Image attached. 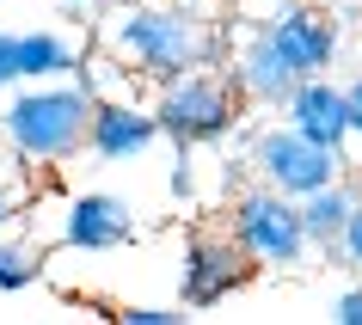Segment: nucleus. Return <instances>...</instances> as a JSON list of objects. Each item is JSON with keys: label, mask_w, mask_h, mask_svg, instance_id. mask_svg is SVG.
Here are the masks:
<instances>
[{"label": "nucleus", "mask_w": 362, "mask_h": 325, "mask_svg": "<svg viewBox=\"0 0 362 325\" xmlns=\"http://www.w3.org/2000/svg\"><path fill=\"white\" fill-rule=\"evenodd\" d=\"M160 135H166V129H160L153 105L98 98V111H93V153H98V160H135V153H148Z\"/></svg>", "instance_id": "9b49d317"}, {"label": "nucleus", "mask_w": 362, "mask_h": 325, "mask_svg": "<svg viewBox=\"0 0 362 325\" xmlns=\"http://www.w3.org/2000/svg\"><path fill=\"white\" fill-rule=\"evenodd\" d=\"M252 172L288 196H307L332 178H344V148H325L295 123H270V129L252 135Z\"/></svg>", "instance_id": "39448f33"}, {"label": "nucleus", "mask_w": 362, "mask_h": 325, "mask_svg": "<svg viewBox=\"0 0 362 325\" xmlns=\"http://www.w3.org/2000/svg\"><path fill=\"white\" fill-rule=\"evenodd\" d=\"M129 233H135V215L111 191H86L62 209V240L74 252H117V246H129Z\"/></svg>", "instance_id": "6e6552de"}, {"label": "nucleus", "mask_w": 362, "mask_h": 325, "mask_svg": "<svg viewBox=\"0 0 362 325\" xmlns=\"http://www.w3.org/2000/svg\"><path fill=\"white\" fill-rule=\"evenodd\" d=\"M19 86V56H13V31H0V93Z\"/></svg>", "instance_id": "f3484780"}, {"label": "nucleus", "mask_w": 362, "mask_h": 325, "mask_svg": "<svg viewBox=\"0 0 362 325\" xmlns=\"http://www.w3.org/2000/svg\"><path fill=\"white\" fill-rule=\"evenodd\" d=\"M111 56L129 68V74L166 86V80L191 74V68H209L221 37H215L209 19H197L191 6H172V0H129L123 13L105 31Z\"/></svg>", "instance_id": "f257e3e1"}, {"label": "nucleus", "mask_w": 362, "mask_h": 325, "mask_svg": "<svg viewBox=\"0 0 362 325\" xmlns=\"http://www.w3.org/2000/svg\"><path fill=\"white\" fill-rule=\"evenodd\" d=\"M344 93H350V123H356V135H362V80H350Z\"/></svg>", "instance_id": "6ab92c4d"}, {"label": "nucleus", "mask_w": 362, "mask_h": 325, "mask_svg": "<svg viewBox=\"0 0 362 325\" xmlns=\"http://www.w3.org/2000/svg\"><path fill=\"white\" fill-rule=\"evenodd\" d=\"M240 86L233 74H209V68H191V74H178L160 86L153 98V117H160V129L166 141L178 148H203V141H221V135L240 123Z\"/></svg>", "instance_id": "7ed1b4c3"}, {"label": "nucleus", "mask_w": 362, "mask_h": 325, "mask_svg": "<svg viewBox=\"0 0 362 325\" xmlns=\"http://www.w3.org/2000/svg\"><path fill=\"white\" fill-rule=\"evenodd\" d=\"M283 117L295 123V129H307L313 141H325V148H344V141L356 135V123H350V93L332 86L325 74H307L301 86L288 93Z\"/></svg>", "instance_id": "9d476101"}, {"label": "nucleus", "mask_w": 362, "mask_h": 325, "mask_svg": "<svg viewBox=\"0 0 362 325\" xmlns=\"http://www.w3.org/2000/svg\"><path fill=\"white\" fill-rule=\"evenodd\" d=\"M338 325H362V288L338 295Z\"/></svg>", "instance_id": "a211bd4d"}, {"label": "nucleus", "mask_w": 362, "mask_h": 325, "mask_svg": "<svg viewBox=\"0 0 362 325\" xmlns=\"http://www.w3.org/2000/svg\"><path fill=\"white\" fill-rule=\"evenodd\" d=\"M6 221H13V191L0 184V233H6Z\"/></svg>", "instance_id": "aec40b11"}, {"label": "nucleus", "mask_w": 362, "mask_h": 325, "mask_svg": "<svg viewBox=\"0 0 362 325\" xmlns=\"http://www.w3.org/2000/svg\"><path fill=\"white\" fill-rule=\"evenodd\" d=\"M62 6H105V0H62Z\"/></svg>", "instance_id": "412c9836"}, {"label": "nucleus", "mask_w": 362, "mask_h": 325, "mask_svg": "<svg viewBox=\"0 0 362 325\" xmlns=\"http://www.w3.org/2000/svg\"><path fill=\"white\" fill-rule=\"evenodd\" d=\"M0 141H6V135H0Z\"/></svg>", "instance_id": "4be33fe9"}, {"label": "nucleus", "mask_w": 362, "mask_h": 325, "mask_svg": "<svg viewBox=\"0 0 362 325\" xmlns=\"http://www.w3.org/2000/svg\"><path fill=\"white\" fill-rule=\"evenodd\" d=\"M338 258L350 270H362V203H356V215H350V228H344V240H338Z\"/></svg>", "instance_id": "dca6fc26"}, {"label": "nucleus", "mask_w": 362, "mask_h": 325, "mask_svg": "<svg viewBox=\"0 0 362 325\" xmlns=\"http://www.w3.org/2000/svg\"><path fill=\"white\" fill-rule=\"evenodd\" d=\"M37 276H43L37 246H25V240H6V233H0V295H19V288H31Z\"/></svg>", "instance_id": "4468645a"}, {"label": "nucleus", "mask_w": 362, "mask_h": 325, "mask_svg": "<svg viewBox=\"0 0 362 325\" xmlns=\"http://www.w3.org/2000/svg\"><path fill=\"white\" fill-rule=\"evenodd\" d=\"M13 56H19V80H62L80 68V49L62 31H13Z\"/></svg>", "instance_id": "ddd939ff"}, {"label": "nucleus", "mask_w": 362, "mask_h": 325, "mask_svg": "<svg viewBox=\"0 0 362 325\" xmlns=\"http://www.w3.org/2000/svg\"><path fill=\"white\" fill-rule=\"evenodd\" d=\"M356 184H344V178H332V184H320V191L301 196V215H307V233H313V246L320 252H338L344 228H350V215H356Z\"/></svg>", "instance_id": "f8f14e48"}, {"label": "nucleus", "mask_w": 362, "mask_h": 325, "mask_svg": "<svg viewBox=\"0 0 362 325\" xmlns=\"http://www.w3.org/2000/svg\"><path fill=\"white\" fill-rule=\"evenodd\" d=\"M233 86H240V98H252V105H288V93L301 86V74L283 61V49L270 43L264 25H252L246 43H240V56H233Z\"/></svg>", "instance_id": "1a4fd4ad"}, {"label": "nucleus", "mask_w": 362, "mask_h": 325, "mask_svg": "<svg viewBox=\"0 0 362 325\" xmlns=\"http://www.w3.org/2000/svg\"><path fill=\"white\" fill-rule=\"evenodd\" d=\"M93 111L98 98L80 93V80H19L13 98L0 105V135L19 160L37 166H62L80 148H93Z\"/></svg>", "instance_id": "f03ea898"}, {"label": "nucleus", "mask_w": 362, "mask_h": 325, "mask_svg": "<svg viewBox=\"0 0 362 325\" xmlns=\"http://www.w3.org/2000/svg\"><path fill=\"white\" fill-rule=\"evenodd\" d=\"M111 319L117 325H178V319H191V313H172V307H117Z\"/></svg>", "instance_id": "2eb2a0df"}, {"label": "nucleus", "mask_w": 362, "mask_h": 325, "mask_svg": "<svg viewBox=\"0 0 362 325\" xmlns=\"http://www.w3.org/2000/svg\"><path fill=\"white\" fill-rule=\"evenodd\" d=\"M264 31H270V43L283 49V61L301 80L307 74H325V68L338 61V43H344L338 19L320 13V6H301V0H283V6L264 19Z\"/></svg>", "instance_id": "0eeeda50"}, {"label": "nucleus", "mask_w": 362, "mask_h": 325, "mask_svg": "<svg viewBox=\"0 0 362 325\" xmlns=\"http://www.w3.org/2000/svg\"><path fill=\"white\" fill-rule=\"evenodd\" d=\"M258 270H264V264L240 246V233H233V228H228V233H197L191 246H185L178 295H185L191 313H203V307H221L228 295H240Z\"/></svg>", "instance_id": "423d86ee"}, {"label": "nucleus", "mask_w": 362, "mask_h": 325, "mask_svg": "<svg viewBox=\"0 0 362 325\" xmlns=\"http://www.w3.org/2000/svg\"><path fill=\"white\" fill-rule=\"evenodd\" d=\"M233 233H240V246H246L264 270H295V264H307V252H313L301 196L276 191L264 178H258V191L233 196Z\"/></svg>", "instance_id": "20e7f679"}]
</instances>
